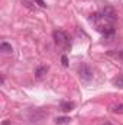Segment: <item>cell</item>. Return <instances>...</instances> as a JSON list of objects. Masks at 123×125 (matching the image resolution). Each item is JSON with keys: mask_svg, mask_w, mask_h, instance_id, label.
I'll return each instance as SVG.
<instances>
[{"mask_svg": "<svg viewBox=\"0 0 123 125\" xmlns=\"http://www.w3.org/2000/svg\"><path fill=\"white\" fill-rule=\"evenodd\" d=\"M78 74H80L81 82H86V83L91 82L93 79H94V73H93L91 67L87 65V64H81V65L78 67Z\"/></svg>", "mask_w": 123, "mask_h": 125, "instance_id": "1", "label": "cell"}, {"mask_svg": "<svg viewBox=\"0 0 123 125\" xmlns=\"http://www.w3.org/2000/svg\"><path fill=\"white\" fill-rule=\"evenodd\" d=\"M101 19L109 21V22H114V21H117V15H116V12H114L113 7L107 6V7H104L101 10Z\"/></svg>", "mask_w": 123, "mask_h": 125, "instance_id": "2", "label": "cell"}, {"mask_svg": "<svg viewBox=\"0 0 123 125\" xmlns=\"http://www.w3.org/2000/svg\"><path fill=\"white\" fill-rule=\"evenodd\" d=\"M54 39L58 45H68L70 38L64 31H54Z\"/></svg>", "mask_w": 123, "mask_h": 125, "instance_id": "3", "label": "cell"}, {"mask_svg": "<svg viewBox=\"0 0 123 125\" xmlns=\"http://www.w3.org/2000/svg\"><path fill=\"white\" fill-rule=\"evenodd\" d=\"M0 51H1V52L9 54V52H12V51H13V48H12V45H10V44H7V42H1V44H0Z\"/></svg>", "mask_w": 123, "mask_h": 125, "instance_id": "4", "label": "cell"}, {"mask_svg": "<svg viewBox=\"0 0 123 125\" xmlns=\"http://www.w3.org/2000/svg\"><path fill=\"white\" fill-rule=\"evenodd\" d=\"M61 109L64 111V112H70V111L74 109V103H72V102H62L61 103Z\"/></svg>", "mask_w": 123, "mask_h": 125, "instance_id": "5", "label": "cell"}, {"mask_svg": "<svg viewBox=\"0 0 123 125\" xmlns=\"http://www.w3.org/2000/svg\"><path fill=\"white\" fill-rule=\"evenodd\" d=\"M46 73H48V67H45V65H44V67H38V68H36L35 76H36L38 79H41V77H42L44 74H46Z\"/></svg>", "mask_w": 123, "mask_h": 125, "instance_id": "6", "label": "cell"}, {"mask_svg": "<svg viewBox=\"0 0 123 125\" xmlns=\"http://www.w3.org/2000/svg\"><path fill=\"white\" fill-rule=\"evenodd\" d=\"M112 112L114 114H123V103H117L112 106Z\"/></svg>", "mask_w": 123, "mask_h": 125, "instance_id": "7", "label": "cell"}, {"mask_svg": "<svg viewBox=\"0 0 123 125\" xmlns=\"http://www.w3.org/2000/svg\"><path fill=\"white\" fill-rule=\"evenodd\" d=\"M113 84H114L116 87H119V89H123V76L114 79V80H113Z\"/></svg>", "mask_w": 123, "mask_h": 125, "instance_id": "8", "label": "cell"}, {"mask_svg": "<svg viewBox=\"0 0 123 125\" xmlns=\"http://www.w3.org/2000/svg\"><path fill=\"white\" fill-rule=\"evenodd\" d=\"M70 121H71V119H70V118H67V116H60V118H57V119H55V122H57V124H67V122H70Z\"/></svg>", "mask_w": 123, "mask_h": 125, "instance_id": "9", "label": "cell"}, {"mask_svg": "<svg viewBox=\"0 0 123 125\" xmlns=\"http://www.w3.org/2000/svg\"><path fill=\"white\" fill-rule=\"evenodd\" d=\"M23 4H25L26 7H31V9H33V6H32V0H23Z\"/></svg>", "mask_w": 123, "mask_h": 125, "instance_id": "10", "label": "cell"}, {"mask_svg": "<svg viewBox=\"0 0 123 125\" xmlns=\"http://www.w3.org/2000/svg\"><path fill=\"white\" fill-rule=\"evenodd\" d=\"M61 61H62V65H68V58H67V55H62Z\"/></svg>", "mask_w": 123, "mask_h": 125, "instance_id": "11", "label": "cell"}, {"mask_svg": "<svg viewBox=\"0 0 123 125\" xmlns=\"http://www.w3.org/2000/svg\"><path fill=\"white\" fill-rule=\"evenodd\" d=\"M35 1H36V3H38V4H39V6H41V7H45V6H46V4H45V1H44V0H35Z\"/></svg>", "mask_w": 123, "mask_h": 125, "instance_id": "12", "label": "cell"}, {"mask_svg": "<svg viewBox=\"0 0 123 125\" xmlns=\"http://www.w3.org/2000/svg\"><path fill=\"white\" fill-rule=\"evenodd\" d=\"M1 125H10V121H9V119H4V121L1 122Z\"/></svg>", "mask_w": 123, "mask_h": 125, "instance_id": "13", "label": "cell"}, {"mask_svg": "<svg viewBox=\"0 0 123 125\" xmlns=\"http://www.w3.org/2000/svg\"><path fill=\"white\" fill-rule=\"evenodd\" d=\"M119 58L123 61V50H120V52H119Z\"/></svg>", "mask_w": 123, "mask_h": 125, "instance_id": "14", "label": "cell"}, {"mask_svg": "<svg viewBox=\"0 0 123 125\" xmlns=\"http://www.w3.org/2000/svg\"><path fill=\"white\" fill-rule=\"evenodd\" d=\"M103 125H113V124H112V122H104Z\"/></svg>", "mask_w": 123, "mask_h": 125, "instance_id": "15", "label": "cell"}]
</instances>
